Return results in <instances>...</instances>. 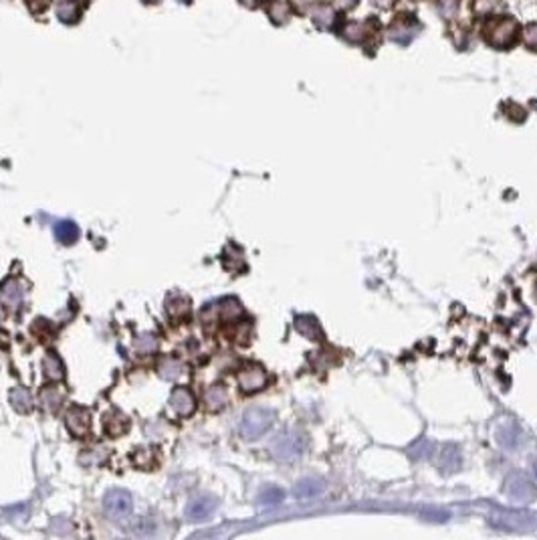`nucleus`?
Listing matches in <instances>:
<instances>
[{
	"label": "nucleus",
	"mask_w": 537,
	"mask_h": 540,
	"mask_svg": "<svg viewBox=\"0 0 537 540\" xmlns=\"http://www.w3.org/2000/svg\"><path fill=\"white\" fill-rule=\"evenodd\" d=\"M311 19H313V23H315L319 29H329V27H333V23H335V12H333V8L328 6V4H315V6L311 8Z\"/></svg>",
	"instance_id": "dca6fc26"
},
{
	"label": "nucleus",
	"mask_w": 537,
	"mask_h": 540,
	"mask_svg": "<svg viewBox=\"0 0 537 540\" xmlns=\"http://www.w3.org/2000/svg\"><path fill=\"white\" fill-rule=\"evenodd\" d=\"M127 427H129V419L118 409H112L103 415V429L109 437H120L127 431Z\"/></svg>",
	"instance_id": "1a4fd4ad"
},
{
	"label": "nucleus",
	"mask_w": 537,
	"mask_h": 540,
	"mask_svg": "<svg viewBox=\"0 0 537 540\" xmlns=\"http://www.w3.org/2000/svg\"><path fill=\"white\" fill-rule=\"evenodd\" d=\"M158 374L166 381H176L184 374V364L176 359H164L158 366Z\"/></svg>",
	"instance_id": "a211bd4d"
},
{
	"label": "nucleus",
	"mask_w": 537,
	"mask_h": 540,
	"mask_svg": "<svg viewBox=\"0 0 537 540\" xmlns=\"http://www.w3.org/2000/svg\"><path fill=\"white\" fill-rule=\"evenodd\" d=\"M497 439H499V443H501L503 448L513 450V448H517V443H519V429H517L515 425H511V423H503V425L499 427V431H497Z\"/></svg>",
	"instance_id": "aec40b11"
},
{
	"label": "nucleus",
	"mask_w": 537,
	"mask_h": 540,
	"mask_svg": "<svg viewBox=\"0 0 537 540\" xmlns=\"http://www.w3.org/2000/svg\"><path fill=\"white\" fill-rule=\"evenodd\" d=\"M439 12L445 17V19H452L459 10V0H439Z\"/></svg>",
	"instance_id": "7c9ffc66"
},
{
	"label": "nucleus",
	"mask_w": 537,
	"mask_h": 540,
	"mask_svg": "<svg viewBox=\"0 0 537 540\" xmlns=\"http://www.w3.org/2000/svg\"><path fill=\"white\" fill-rule=\"evenodd\" d=\"M509 498L513 500V502H525V500H529V496H531V490H529V486L525 483V481L521 480V478H511L509 481Z\"/></svg>",
	"instance_id": "393cba45"
},
{
	"label": "nucleus",
	"mask_w": 537,
	"mask_h": 540,
	"mask_svg": "<svg viewBox=\"0 0 537 540\" xmlns=\"http://www.w3.org/2000/svg\"><path fill=\"white\" fill-rule=\"evenodd\" d=\"M55 235L63 245H73L75 241L79 239V229L71 221H61L59 225L55 227Z\"/></svg>",
	"instance_id": "4be33fe9"
},
{
	"label": "nucleus",
	"mask_w": 537,
	"mask_h": 540,
	"mask_svg": "<svg viewBox=\"0 0 537 540\" xmlns=\"http://www.w3.org/2000/svg\"><path fill=\"white\" fill-rule=\"evenodd\" d=\"M204 403L209 407L210 411H220L224 405H227V390L220 385H214L207 390V397H204Z\"/></svg>",
	"instance_id": "b1692460"
},
{
	"label": "nucleus",
	"mask_w": 537,
	"mask_h": 540,
	"mask_svg": "<svg viewBox=\"0 0 537 540\" xmlns=\"http://www.w3.org/2000/svg\"><path fill=\"white\" fill-rule=\"evenodd\" d=\"M521 39L531 51H537V23H531L521 30Z\"/></svg>",
	"instance_id": "c756f323"
},
{
	"label": "nucleus",
	"mask_w": 537,
	"mask_h": 540,
	"mask_svg": "<svg viewBox=\"0 0 537 540\" xmlns=\"http://www.w3.org/2000/svg\"><path fill=\"white\" fill-rule=\"evenodd\" d=\"M43 374H45L47 381H61L63 379V374H65L63 362L55 352H49L43 360Z\"/></svg>",
	"instance_id": "f3484780"
},
{
	"label": "nucleus",
	"mask_w": 537,
	"mask_h": 540,
	"mask_svg": "<svg viewBox=\"0 0 537 540\" xmlns=\"http://www.w3.org/2000/svg\"><path fill=\"white\" fill-rule=\"evenodd\" d=\"M216 308L220 310V318L224 322H231V320H237L242 316V306L235 298H227V300L218 301Z\"/></svg>",
	"instance_id": "5701e85b"
},
{
	"label": "nucleus",
	"mask_w": 537,
	"mask_h": 540,
	"mask_svg": "<svg viewBox=\"0 0 537 540\" xmlns=\"http://www.w3.org/2000/svg\"><path fill=\"white\" fill-rule=\"evenodd\" d=\"M485 41L495 49H507L521 37V27L513 17H493L483 27Z\"/></svg>",
	"instance_id": "f257e3e1"
},
{
	"label": "nucleus",
	"mask_w": 537,
	"mask_h": 540,
	"mask_svg": "<svg viewBox=\"0 0 537 540\" xmlns=\"http://www.w3.org/2000/svg\"><path fill=\"white\" fill-rule=\"evenodd\" d=\"M439 466L445 470V472H452L461 466V455H459V450L454 446H447L443 450V459L439 461Z\"/></svg>",
	"instance_id": "c85d7f7f"
},
{
	"label": "nucleus",
	"mask_w": 537,
	"mask_h": 540,
	"mask_svg": "<svg viewBox=\"0 0 537 540\" xmlns=\"http://www.w3.org/2000/svg\"><path fill=\"white\" fill-rule=\"evenodd\" d=\"M313 4H315V0H291V6L295 8V12H301V14L311 10Z\"/></svg>",
	"instance_id": "f704fd0d"
},
{
	"label": "nucleus",
	"mask_w": 537,
	"mask_h": 540,
	"mask_svg": "<svg viewBox=\"0 0 537 540\" xmlns=\"http://www.w3.org/2000/svg\"><path fill=\"white\" fill-rule=\"evenodd\" d=\"M63 390L55 389V387H49V389L41 390V401H43V407L51 413L59 411L61 403H63Z\"/></svg>",
	"instance_id": "a878e982"
},
{
	"label": "nucleus",
	"mask_w": 537,
	"mask_h": 540,
	"mask_svg": "<svg viewBox=\"0 0 537 540\" xmlns=\"http://www.w3.org/2000/svg\"><path fill=\"white\" fill-rule=\"evenodd\" d=\"M273 423V413L268 409H249L240 421V433L246 439L261 437Z\"/></svg>",
	"instance_id": "f03ea898"
},
{
	"label": "nucleus",
	"mask_w": 537,
	"mask_h": 540,
	"mask_svg": "<svg viewBox=\"0 0 537 540\" xmlns=\"http://www.w3.org/2000/svg\"><path fill=\"white\" fill-rule=\"evenodd\" d=\"M57 17H59L61 23H67V25H75L79 19H81V6L77 0H63L59 6H57Z\"/></svg>",
	"instance_id": "ddd939ff"
},
{
	"label": "nucleus",
	"mask_w": 537,
	"mask_h": 540,
	"mask_svg": "<svg viewBox=\"0 0 537 540\" xmlns=\"http://www.w3.org/2000/svg\"><path fill=\"white\" fill-rule=\"evenodd\" d=\"M103 504H105L107 514L120 518V516H125V514L131 512V496L127 492H123V490H114V492H109L105 496Z\"/></svg>",
	"instance_id": "0eeeda50"
},
{
	"label": "nucleus",
	"mask_w": 537,
	"mask_h": 540,
	"mask_svg": "<svg viewBox=\"0 0 537 540\" xmlns=\"http://www.w3.org/2000/svg\"><path fill=\"white\" fill-rule=\"evenodd\" d=\"M341 10H350V8H354L356 4H358V0H333Z\"/></svg>",
	"instance_id": "e433bc0d"
},
{
	"label": "nucleus",
	"mask_w": 537,
	"mask_h": 540,
	"mask_svg": "<svg viewBox=\"0 0 537 540\" xmlns=\"http://www.w3.org/2000/svg\"><path fill=\"white\" fill-rule=\"evenodd\" d=\"M374 23H358V21H348L344 27H341V37L350 43H364L366 37H370L374 29H370Z\"/></svg>",
	"instance_id": "9d476101"
},
{
	"label": "nucleus",
	"mask_w": 537,
	"mask_h": 540,
	"mask_svg": "<svg viewBox=\"0 0 537 540\" xmlns=\"http://www.w3.org/2000/svg\"><path fill=\"white\" fill-rule=\"evenodd\" d=\"M394 2H396V0H372V4H374V6H378V8H384V10H386V8H390Z\"/></svg>",
	"instance_id": "58836bf2"
},
{
	"label": "nucleus",
	"mask_w": 537,
	"mask_h": 540,
	"mask_svg": "<svg viewBox=\"0 0 537 540\" xmlns=\"http://www.w3.org/2000/svg\"><path fill=\"white\" fill-rule=\"evenodd\" d=\"M422 518H432V520H445L447 514L445 512H424Z\"/></svg>",
	"instance_id": "4c0bfd02"
},
{
	"label": "nucleus",
	"mask_w": 537,
	"mask_h": 540,
	"mask_svg": "<svg viewBox=\"0 0 537 540\" xmlns=\"http://www.w3.org/2000/svg\"><path fill=\"white\" fill-rule=\"evenodd\" d=\"M190 310H192V303H190V300L186 296H170L168 301H166V312L170 314V318L180 320V318L188 316Z\"/></svg>",
	"instance_id": "2eb2a0df"
},
{
	"label": "nucleus",
	"mask_w": 537,
	"mask_h": 540,
	"mask_svg": "<svg viewBox=\"0 0 537 540\" xmlns=\"http://www.w3.org/2000/svg\"><path fill=\"white\" fill-rule=\"evenodd\" d=\"M134 346H136V352H140V354H149V352H154V350L160 346V340H158L156 334H151V332H144V334H140V336L136 338Z\"/></svg>",
	"instance_id": "bb28decb"
},
{
	"label": "nucleus",
	"mask_w": 537,
	"mask_h": 540,
	"mask_svg": "<svg viewBox=\"0 0 537 540\" xmlns=\"http://www.w3.org/2000/svg\"><path fill=\"white\" fill-rule=\"evenodd\" d=\"M418 30H420V25H418L410 14H400V17L390 25L388 37L390 41L398 43V45H408V43L417 37Z\"/></svg>",
	"instance_id": "7ed1b4c3"
},
{
	"label": "nucleus",
	"mask_w": 537,
	"mask_h": 540,
	"mask_svg": "<svg viewBox=\"0 0 537 540\" xmlns=\"http://www.w3.org/2000/svg\"><path fill=\"white\" fill-rule=\"evenodd\" d=\"M10 403L19 413H30L32 411V399H30V392L25 387H17L10 392Z\"/></svg>",
	"instance_id": "412c9836"
},
{
	"label": "nucleus",
	"mask_w": 537,
	"mask_h": 540,
	"mask_svg": "<svg viewBox=\"0 0 537 540\" xmlns=\"http://www.w3.org/2000/svg\"><path fill=\"white\" fill-rule=\"evenodd\" d=\"M180 2H190V0H180Z\"/></svg>",
	"instance_id": "ea45409f"
},
{
	"label": "nucleus",
	"mask_w": 537,
	"mask_h": 540,
	"mask_svg": "<svg viewBox=\"0 0 537 540\" xmlns=\"http://www.w3.org/2000/svg\"><path fill=\"white\" fill-rule=\"evenodd\" d=\"M322 490H324V483H322V481L307 478V480H301L297 486H295V496H297V498H311V496H317Z\"/></svg>",
	"instance_id": "cd10ccee"
},
{
	"label": "nucleus",
	"mask_w": 537,
	"mask_h": 540,
	"mask_svg": "<svg viewBox=\"0 0 537 540\" xmlns=\"http://www.w3.org/2000/svg\"><path fill=\"white\" fill-rule=\"evenodd\" d=\"M214 506H216V502L212 500V498H198V500H194V502H190V506H188V518H192V520H207L210 514L214 512Z\"/></svg>",
	"instance_id": "4468645a"
},
{
	"label": "nucleus",
	"mask_w": 537,
	"mask_h": 540,
	"mask_svg": "<svg viewBox=\"0 0 537 540\" xmlns=\"http://www.w3.org/2000/svg\"><path fill=\"white\" fill-rule=\"evenodd\" d=\"M295 328H297L303 336L311 338V340L322 338V328H319L317 320L311 318V316H299V318H295Z\"/></svg>",
	"instance_id": "6ab92c4d"
},
{
	"label": "nucleus",
	"mask_w": 537,
	"mask_h": 540,
	"mask_svg": "<svg viewBox=\"0 0 537 540\" xmlns=\"http://www.w3.org/2000/svg\"><path fill=\"white\" fill-rule=\"evenodd\" d=\"M65 425L71 431V435L75 437H85L91 431V415L87 409L83 407H69V411L65 413Z\"/></svg>",
	"instance_id": "39448f33"
},
{
	"label": "nucleus",
	"mask_w": 537,
	"mask_h": 540,
	"mask_svg": "<svg viewBox=\"0 0 537 540\" xmlns=\"http://www.w3.org/2000/svg\"><path fill=\"white\" fill-rule=\"evenodd\" d=\"M170 407L174 409V413L180 415V417L190 415L194 411V394H192V390L186 389V387H178V389L172 390Z\"/></svg>",
	"instance_id": "6e6552de"
},
{
	"label": "nucleus",
	"mask_w": 537,
	"mask_h": 540,
	"mask_svg": "<svg viewBox=\"0 0 537 540\" xmlns=\"http://www.w3.org/2000/svg\"><path fill=\"white\" fill-rule=\"evenodd\" d=\"M536 292H537V290H536Z\"/></svg>",
	"instance_id": "79ce46f5"
},
{
	"label": "nucleus",
	"mask_w": 537,
	"mask_h": 540,
	"mask_svg": "<svg viewBox=\"0 0 537 540\" xmlns=\"http://www.w3.org/2000/svg\"><path fill=\"white\" fill-rule=\"evenodd\" d=\"M265 10H267L268 19L275 25H285L289 21V14H291V6L285 0H268L265 4Z\"/></svg>",
	"instance_id": "f8f14e48"
},
{
	"label": "nucleus",
	"mask_w": 537,
	"mask_h": 540,
	"mask_svg": "<svg viewBox=\"0 0 537 540\" xmlns=\"http://www.w3.org/2000/svg\"><path fill=\"white\" fill-rule=\"evenodd\" d=\"M27 4H29V8L34 14H41V12H45L49 8L51 0H27Z\"/></svg>",
	"instance_id": "473e14b6"
},
{
	"label": "nucleus",
	"mask_w": 537,
	"mask_h": 540,
	"mask_svg": "<svg viewBox=\"0 0 537 540\" xmlns=\"http://www.w3.org/2000/svg\"><path fill=\"white\" fill-rule=\"evenodd\" d=\"M410 453L417 457V459H422V457H426L428 453H430V443L428 441H418L417 448H412Z\"/></svg>",
	"instance_id": "72a5a7b5"
},
{
	"label": "nucleus",
	"mask_w": 537,
	"mask_h": 540,
	"mask_svg": "<svg viewBox=\"0 0 537 540\" xmlns=\"http://www.w3.org/2000/svg\"><path fill=\"white\" fill-rule=\"evenodd\" d=\"M281 500H283V492L277 490V488L263 492V496H261V502H263L265 506H275V504H279Z\"/></svg>",
	"instance_id": "2f4dec72"
},
{
	"label": "nucleus",
	"mask_w": 537,
	"mask_h": 540,
	"mask_svg": "<svg viewBox=\"0 0 537 540\" xmlns=\"http://www.w3.org/2000/svg\"><path fill=\"white\" fill-rule=\"evenodd\" d=\"M0 296L8 308H19L23 303V286L17 279H8V281L2 283Z\"/></svg>",
	"instance_id": "9b49d317"
},
{
	"label": "nucleus",
	"mask_w": 537,
	"mask_h": 540,
	"mask_svg": "<svg viewBox=\"0 0 537 540\" xmlns=\"http://www.w3.org/2000/svg\"><path fill=\"white\" fill-rule=\"evenodd\" d=\"M267 385V372L261 364H246L239 372V387L242 392H257Z\"/></svg>",
	"instance_id": "20e7f679"
},
{
	"label": "nucleus",
	"mask_w": 537,
	"mask_h": 540,
	"mask_svg": "<svg viewBox=\"0 0 537 540\" xmlns=\"http://www.w3.org/2000/svg\"><path fill=\"white\" fill-rule=\"evenodd\" d=\"M536 476H537V463H536Z\"/></svg>",
	"instance_id": "a19ab883"
},
{
	"label": "nucleus",
	"mask_w": 537,
	"mask_h": 540,
	"mask_svg": "<svg viewBox=\"0 0 537 540\" xmlns=\"http://www.w3.org/2000/svg\"><path fill=\"white\" fill-rule=\"evenodd\" d=\"M301 450H303L301 439L295 437V435H291V433L277 437V439L273 441V448H271L273 455H275L277 459H281V461H293V459H297Z\"/></svg>",
	"instance_id": "423d86ee"
},
{
	"label": "nucleus",
	"mask_w": 537,
	"mask_h": 540,
	"mask_svg": "<svg viewBox=\"0 0 537 540\" xmlns=\"http://www.w3.org/2000/svg\"><path fill=\"white\" fill-rule=\"evenodd\" d=\"M495 6H497V0H477V4H475V8H477L478 12H489Z\"/></svg>",
	"instance_id": "c9c22d12"
}]
</instances>
